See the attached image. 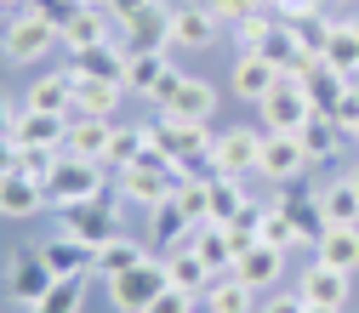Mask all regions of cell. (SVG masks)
<instances>
[{
    "instance_id": "cell-33",
    "label": "cell",
    "mask_w": 359,
    "mask_h": 313,
    "mask_svg": "<svg viewBox=\"0 0 359 313\" xmlns=\"http://www.w3.org/2000/svg\"><path fill=\"white\" fill-rule=\"evenodd\" d=\"M137 262H149V251H143L137 239H126V234H114L109 245H97V274H103V279L126 274V267H137Z\"/></svg>"
},
{
    "instance_id": "cell-40",
    "label": "cell",
    "mask_w": 359,
    "mask_h": 313,
    "mask_svg": "<svg viewBox=\"0 0 359 313\" xmlns=\"http://www.w3.org/2000/svg\"><path fill=\"white\" fill-rule=\"evenodd\" d=\"M331 120H337V125L348 131V137L359 131V80H348V85H342V97L331 103Z\"/></svg>"
},
{
    "instance_id": "cell-16",
    "label": "cell",
    "mask_w": 359,
    "mask_h": 313,
    "mask_svg": "<svg viewBox=\"0 0 359 313\" xmlns=\"http://www.w3.org/2000/svg\"><path fill=\"white\" fill-rule=\"evenodd\" d=\"M160 114H171V120H211L217 114V92H211V80H200V74H183L177 80V92L160 103Z\"/></svg>"
},
{
    "instance_id": "cell-25",
    "label": "cell",
    "mask_w": 359,
    "mask_h": 313,
    "mask_svg": "<svg viewBox=\"0 0 359 313\" xmlns=\"http://www.w3.org/2000/svg\"><path fill=\"white\" fill-rule=\"evenodd\" d=\"M40 205H46V188H40L29 171L0 176V216H34Z\"/></svg>"
},
{
    "instance_id": "cell-4",
    "label": "cell",
    "mask_w": 359,
    "mask_h": 313,
    "mask_svg": "<svg viewBox=\"0 0 359 313\" xmlns=\"http://www.w3.org/2000/svg\"><path fill=\"white\" fill-rule=\"evenodd\" d=\"M211 165L217 176H262V131L251 125H229V131H217L211 137Z\"/></svg>"
},
{
    "instance_id": "cell-42",
    "label": "cell",
    "mask_w": 359,
    "mask_h": 313,
    "mask_svg": "<svg viewBox=\"0 0 359 313\" xmlns=\"http://www.w3.org/2000/svg\"><path fill=\"white\" fill-rule=\"evenodd\" d=\"M205 6H211V18H217V23H240V18L262 12L268 0H205Z\"/></svg>"
},
{
    "instance_id": "cell-29",
    "label": "cell",
    "mask_w": 359,
    "mask_h": 313,
    "mask_svg": "<svg viewBox=\"0 0 359 313\" xmlns=\"http://www.w3.org/2000/svg\"><path fill=\"white\" fill-rule=\"evenodd\" d=\"M320 211H325L331 228H359V188L348 183V176L342 183H325L320 188Z\"/></svg>"
},
{
    "instance_id": "cell-13",
    "label": "cell",
    "mask_w": 359,
    "mask_h": 313,
    "mask_svg": "<svg viewBox=\"0 0 359 313\" xmlns=\"http://www.w3.org/2000/svg\"><path fill=\"white\" fill-rule=\"evenodd\" d=\"M217 18L205 0H183V6H171V46H183V52H205L211 40H217Z\"/></svg>"
},
{
    "instance_id": "cell-21",
    "label": "cell",
    "mask_w": 359,
    "mask_h": 313,
    "mask_svg": "<svg viewBox=\"0 0 359 313\" xmlns=\"http://www.w3.org/2000/svg\"><path fill=\"white\" fill-rule=\"evenodd\" d=\"M103 40H114V18H109V6H80V12L63 23V46H69V52L103 46Z\"/></svg>"
},
{
    "instance_id": "cell-11",
    "label": "cell",
    "mask_w": 359,
    "mask_h": 313,
    "mask_svg": "<svg viewBox=\"0 0 359 313\" xmlns=\"http://www.w3.org/2000/svg\"><path fill=\"white\" fill-rule=\"evenodd\" d=\"M120 46L126 52H165L171 46V6H165V0H154L149 12L120 23Z\"/></svg>"
},
{
    "instance_id": "cell-28",
    "label": "cell",
    "mask_w": 359,
    "mask_h": 313,
    "mask_svg": "<svg viewBox=\"0 0 359 313\" xmlns=\"http://www.w3.org/2000/svg\"><path fill=\"white\" fill-rule=\"evenodd\" d=\"M189 245H194V256L211 267V274H229L234 267V245H229V228H222V222H200Z\"/></svg>"
},
{
    "instance_id": "cell-31",
    "label": "cell",
    "mask_w": 359,
    "mask_h": 313,
    "mask_svg": "<svg viewBox=\"0 0 359 313\" xmlns=\"http://www.w3.org/2000/svg\"><path fill=\"white\" fill-rule=\"evenodd\" d=\"M23 109H40V114H74V92H69V74H46L29 85Z\"/></svg>"
},
{
    "instance_id": "cell-55",
    "label": "cell",
    "mask_w": 359,
    "mask_h": 313,
    "mask_svg": "<svg viewBox=\"0 0 359 313\" xmlns=\"http://www.w3.org/2000/svg\"><path fill=\"white\" fill-rule=\"evenodd\" d=\"M353 34H359V18H353Z\"/></svg>"
},
{
    "instance_id": "cell-19",
    "label": "cell",
    "mask_w": 359,
    "mask_h": 313,
    "mask_svg": "<svg viewBox=\"0 0 359 313\" xmlns=\"http://www.w3.org/2000/svg\"><path fill=\"white\" fill-rule=\"evenodd\" d=\"M234 274H240L251 291H268V285H274V279L285 274V251H280V245H262V239H257L251 251H240V256H234Z\"/></svg>"
},
{
    "instance_id": "cell-17",
    "label": "cell",
    "mask_w": 359,
    "mask_h": 313,
    "mask_svg": "<svg viewBox=\"0 0 359 313\" xmlns=\"http://www.w3.org/2000/svg\"><path fill=\"white\" fill-rule=\"evenodd\" d=\"M297 296H302L308 307H337V313H342V302H348V274H337V267H325V262H313V267H302V274H297Z\"/></svg>"
},
{
    "instance_id": "cell-43",
    "label": "cell",
    "mask_w": 359,
    "mask_h": 313,
    "mask_svg": "<svg viewBox=\"0 0 359 313\" xmlns=\"http://www.w3.org/2000/svg\"><path fill=\"white\" fill-rule=\"evenodd\" d=\"M149 313H194V296H189V291H177V285H165V291L149 302Z\"/></svg>"
},
{
    "instance_id": "cell-41",
    "label": "cell",
    "mask_w": 359,
    "mask_h": 313,
    "mask_svg": "<svg viewBox=\"0 0 359 313\" xmlns=\"http://www.w3.org/2000/svg\"><path fill=\"white\" fill-rule=\"evenodd\" d=\"M57 160H63V148H23V154H18V171H29L34 183H46Z\"/></svg>"
},
{
    "instance_id": "cell-58",
    "label": "cell",
    "mask_w": 359,
    "mask_h": 313,
    "mask_svg": "<svg viewBox=\"0 0 359 313\" xmlns=\"http://www.w3.org/2000/svg\"><path fill=\"white\" fill-rule=\"evenodd\" d=\"M342 6H353V0H342Z\"/></svg>"
},
{
    "instance_id": "cell-50",
    "label": "cell",
    "mask_w": 359,
    "mask_h": 313,
    "mask_svg": "<svg viewBox=\"0 0 359 313\" xmlns=\"http://www.w3.org/2000/svg\"><path fill=\"white\" fill-rule=\"evenodd\" d=\"M29 6V0H0V12H23Z\"/></svg>"
},
{
    "instance_id": "cell-38",
    "label": "cell",
    "mask_w": 359,
    "mask_h": 313,
    "mask_svg": "<svg viewBox=\"0 0 359 313\" xmlns=\"http://www.w3.org/2000/svg\"><path fill=\"white\" fill-rule=\"evenodd\" d=\"M257 239H262V245H280V251L302 245V234H297V222H291L285 211H274V205H262V228H257Z\"/></svg>"
},
{
    "instance_id": "cell-37",
    "label": "cell",
    "mask_w": 359,
    "mask_h": 313,
    "mask_svg": "<svg viewBox=\"0 0 359 313\" xmlns=\"http://www.w3.org/2000/svg\"><path fill=\"white\" fill-rule=\"evenodd\" d=\"M274 23H280V18H274V6H262V12L240 18V23H234V46H240V52H262V40L274 34Z\"/></svg>"
},
{
    "instance_id": "cell-2",
    "label": "cell",
    "mask_w": 359,
    "mask_h": 313,
    "mask_svg": "<svg viewBox=\"0 0 359 313\" xmlns=\"http://www.w3.org/2000/svg\"><path fill=\"white\" fill-rule=\"evenodd\" d=\"M40 188H46V205H57V211H63V205H80V200H97V194H103V165L63 154Z\"/></svg>"
},
{
    "instance_id": "cell-15",
    "label": "cell",
    "mask_w": 359,
    "mask_h": 313,
    "mask_svg": "<svg viewBox=\"0 0 359 313\" xmlns=\"http://www.w3.org/2000/svg\"><path fill=\"white\" fill-rule=\"evenodd\" d=\"M69 92H74V114H92V120H114L126 85L120 80H92V74H69Z\"/></svg>"
},
{
    "instance_id": "cell-34",
    "label": "cell",
    "mask_w": 359,
    "mask_h": 313,
    "mask_svg": "<svg viewBox=\"0 0 359 313\" xmlns=\"http://www.w3.org/2000/svg\"><path fill=\"white\" fill-rule=\"evenodd\" d=\"M342 85H348V80H342V74H337L325 57H320V63H313V69L302 74V92L313 97V109H325V114H331V103L342 97Z\"/></svg>"
},
{
    "instance_id": "cell-30",
    "label": "cell",
    "mask_w": 359,
    "mask_h": 313,
    "mask_svg": "<svg viewBox=\"0 0 359 313\" xmlns=\"http://www.w3.org/2000/svg\"><path fill=\"white\" fill-rule=\"evenodd\" d=\"M342 80H353L359 74V34H353V18L348 23H331V40H325V52H320Z\"/></svg>"
},
{
    "instance_id": "cell-1",
    "label": "cell",
    "mask_w": 359,
    "mask_h": 313,
    "mask_svg": "<svg viewBox=\"0 0 359 313\" xmlns=\"http://www.w3.org/2000/svg\"><path fill=\"white\" fill-rule=\"evenodd\" d=\"M52 46H63V34H57V23H46L34 6H23V12H12L6 18V29H0V57L6 63H40Z\"/></svg>"
},
{
    "instance_id": "cell-57",
    "label": "cell",
    "mask_w": 359,
    "mask_h": 313,
    "mask_svg": "<svg viewBox=\"0 0 359 313\" xmlns=\"http://www.w3.org/2000/svg\"><path fill=\"white\" fill-rule=\"evenodd\" d=\"M74 6H86V0H74Z\"/></svg>"
},
{
    "instance_id": "cell-20",
    "label": "cell",
    "mask_w": 359,
    "mask_h": 313,
    "mask_svg": "<svg viewBox=\"0 0 359 313\" xmlns=\"http://www.w3.org/2000/svg\"><path fill=\"white\" fill-rule=\"evenodd\" d=\"M126 46L103 40V46H86V52H69V69L63 74H92V80H126Z\"/></svg>"
},
{
    "instance_id": "cell-36",
    "label": "cell",
    "mask_w": 359,
    "mask_h": 313,
    "mask_svg": "<svg viewBox=\"0 0 359 313\" xmlns=\"http://www.w3.org/2000/svg\"><path fill=\"white\" fill-rule=\"evenodd\" d=\"M149 154V131L143 125H114V143H109V165L126 171V165H137Z\"/></svg>"
},
{
    "instance_id": "cell-7",
    "label": "cell",
    "mask_w": 359,
    "mask_h": 313,
    "mask_svg": "<svg viewBox=\"0 0 359 313\" xmlns=\"http://www.w3.org/2000/svg\"><path fill=\"white\" fill-rule=\"evenodd\" d=\"M177 80H183V74L165 63V52H131V57H126V80H120V85H126V92H137V97H149V103L160 109V103L177 92Z\"/></svg>"
},
{
    "instance_id": "cell-12",
    "label": "cell",
    "mask_w": 359,
    "mask_h": 313,
    "mask_svg": "<svg viewBox=\"0 0 359 313\" xmlns=\"http://www.w3.org/2000/svg\"><path fill=\"white\" fill-rule=\"evenodd\" d=\"M274 211H285L291 222H297V234H302V245H313L331 222H325V211H320V194L313 188H302V183H280V194H274Z\"/></svg>"
},
{
    "instance_id": "cell-27",
    "label": "cell",
    "mask_w": 359,
    "mask_h": 313,
    "mask_svg": "<svg viewBox=\"0 0 359 313\" xmlns=\"http://www.w3.org/2000/svg\"><path fill=\"white\" fill-rule=\"evenodd\" d=\"M40 256L52 262V274H97V251L80 245V239H69V234L46 239V245H40Z\"/></svg>"
},
{
    "instance_id": "cell-8",
    "label": "cell",
    "mask_w": 359,
    "mask_h": 313,
    "mask_svg": "<svg viewBox=\"0 0 359 313\" xmlns=\"http://www.w3.org/2000/svg\"><path fill=\"white\" fill-rule=\"evenodd\" d=\"M257 114H262V131H302V125H308V114H313V97L302 92V80H291V74H285L274 92L257 103Z\"/></svg>"
},
{
    "instance_id": "cell-3",
    "label": "cell",
    "mask_w": 359,
    "mask_h": 313,
    "mask_svg": "<svg viewBox=\"0 0 359 313\" xmlns=\"http://www.w3.org/2000/svg\"><path fill=\"white\" fill-rule=\"evenodd\" d=\"M57 222H63V234L69 239H80V245H109L114 234H120V205L109 200V194H97V200H80V205H63L57 211Z\"/></svg>"
},
{
    "instance_id": "cell-39",
    "label": "cell",
    "mask_w": 359,
    "mask_h": 313,
    "mask_svg": "<svg viewBox=\"0 0 359 313\" xmlns=\"http://www.w3.org/2000/svg\"><path fill=\"white\" fill-rule=\"evenodd\" d=\"M291 29H297V40H302V52H313V57H320V52H325V40H331V18H325V12L297 18Z\"/></svg>"
},
{
    "instance_id": "cell-54",
    "label": "cell",
    "mask_w": 359,
    "mask_h": 313,
    "mask_svg": "<svg viewBox=\"0 0 359 313\" xmlns=\"http://www.w3.org/2000/svg\"><path fill=\"white\" fill-rule=\"evenodd\" d=\"M353 148H359V131H353Z\"/></svg>"
},
{
    "instance_id": "cell-48",
    "label": "cell",
    "mask_w": 359,
    "mask_h": 313,
    "mask_svg": "<svg viewBox=\"0 0 359 313\" xmlns=\"http://www.w3.org/2000/svg\"><path fill=\"white\" fill-rule=\"evenodd\" d=\"M18 154H23L18 137H0V176H12V171H18Z\"/></svg>"
},
{
    "instance_id": "cell-56",
    "label": "cell",
    "mask_w": 359,
    "mask_h": 313,
    "mask_svg": "<svg viewBox=\"0 0 359 313\" xmlns=\"http://www.w3.org/2000/svg\"><path fill=\"white\" fill-rule=\"evenodd\" d=\"M268 6H280V0H268Z\"/></svg>"
},
{
    "instance_id": "cell-52",
    "label": "cell",
    "mask_w": 359,
    "mask_h": 313,
    "mask_svg": "<svg viewBox=\"0 0 359 313\" xmlns=\"http://www.w3.org/2000/svg\"><path fill=\"white\" fill-rule=\"evenodd\" d=\"M308 313H337V307H308Z\"/></svg>"
},
{
    "instance_id": "cell-53",
    "label": "cell",
    "mask_w": 359,
    "mask_h": 313,
    "mask_svg": "<svg viewBox=\"0 0 359 313\" xmlns=\"http://www.w3.org/2000/svg\"><path fill=\"white\" fill-rule=\"evenodd\" d=\"M86 6H109V0H86Z\"/></svg>"
},
{
    "instance_id": "cell-35",
    "label": "cell",
    "mask_w": 359,
    "mask_h": 313,
    "mask_svg": "<svg viewBox=\"0 0 359 313\" xmlns=\"http://www.w3.org/2000/svg\"><path fill=\"white\" fill-rule=\"evenodd\" d=\"M205 200H211V222H234L240 205H245V188H240V176H211Z\"/></svg>"
},
{
    "instance_id": "cell-44",
    "label": "cell",
    "mask_w": 359,
    "mask_h": 313,
    "mask_svg": "<svg viewBox=\"0 0 359 313\" xmlns=\"http://www.w3.org/2000/svg\"><path fill=\"white\" fill-rule=\"evenodd\" d=\"M29 6H34L40 18H46V23H57V34H63V23H69V18L80 12V6H74V0H29Z\"/></svg>"
},
{
    "instance_id": "cell-23",
    "label": "cell",
    "mask_w": 359,
    "mask_h": 313,
    "mask_svg": "<svg viewBox=\"0 0 359 313\" xmlns=\"http://www.w3.org/2000/svg\"><path fill=\"white\" fill-rule=\"evenodd\" d=\"M313 262L337 267V274H359V228H325L313 239Z\"/></svg>"
},
{
    "instance_id": "cell-45",
    "label": "cell",
    "mask_w": 359,
    "mask_h": 313,
    "mask_svg": "<svg viewBox=\"0 0 359 313\" xmlns=\"http://www.w3.org/2000/svg\"><path fill=\"white\" fill-rule=\"evenodd\" d=\"M313 12H325V0H280L274 6L280 23H297V18H313Z\"/></svg>"
},
{
    "instance_id": "cell-9",
    "label": "cell",
    "mask_w": 359,
    "mask_h": 313,
    "mask_svg": "<svg viewBox=\"0 0 359 313\" xmlns=\"http://www.w3.org/2000/svg\"><path fill=\"white\" fill-rule=\"evenodd\" d=\"M308 148L297 131H262V176L268 183H302V171H308Z\"/></svg>"
},
{
    "instance_id": "cell-18",
    "label": "cell",
    "mask_w": 359,
    "mask_h": 313,
    "mask_svg": "<svg viewBox=\"0 0 359 313\" xmlns=\"http://www.w3.org/2000/svg\"><path fill=\"white\" fill-rule=\"evenodd\" d=\"M18 148H63L69 137V114H40V109H18V125H12Z\"/></svg>"
},
{
    "instance_id": "cell-49",
    "label": "cell",
    "mask_w": 359,
    "mask_h": 313,
    "mask_svg": "<svg viewBox=\"0 0 359 313\" xmlns=\"http://www.w3.org/2000/svg\"><path fill=\"white\" fill-rule=\"evenodd\" d=\"M12 125H18V109L6 103V92H0V137H12Z\"/></svg>"
},
{
    "instance_id": "cell-14",
    "label": "cell",
    "mask_w": 359,
    "mask_h": 313,
    "mask_svg": "<svg viewBox=\"0 0 359 313\" xmlns=\"http://www.w3.org/2000/svg\"><path fill=\"white\" fill-rule=\"evenodd\" d=\"M109 143H114V120H92V114H69V137H63V154L109 165Z\"/></svg>"
},
{
    "instance_id": "cell-32",
    "label": "cell",
    "mask_w": 359,
    "mask_h": 313,
    "mask_svg": "<svg viewBox=\"0 0 359 313\" xmlns=\"http://www.w3.org/2000/svg\"><path fill=\"white\" fill-rule=\"evenodd\" d=\"M205 302L217 307V313H251V285L234 274H211V285H205Z\"/></svg>"
},
{
    "instance_id": "cell-6",
    "label": "cell",
    "mask_w": 359,
    "mask_h": 313,
    "mask_svg": "<svg viewBox=\"0 0 359 313\" xmlns=\"http://www.w3.org/2000/svg\"><path fill=\"white\" fill-rule=\"evenodd\" d=\"M143 131H149V148H160L171 165L211 154V137H205V125H200V120H171V114H160V120H149Z\"/></svg>"
},
{
    "instance_id": "cell-46",
    "label": "cell",
    "mask_w": 359,
    "mask_h": 313,
    "mask_svg": "<svg viewBox=\"0 0 359 313\" xmlns=\"http://www.w3.org/2000/svg\"><path fill=\"white\" fill-rule=\"evenodd\" d=\"M262 313H308V302H302L297 291H280V296H268V302H262Z\"/></svg>"
},
{
    "instance_id": "cell-24",
    "label": "cell",
    "mask_w": 359,
    "mask_h": 313,
    "mask_svg": "<svg viewBox=\"0 0 359 313\" xmlns=\"http://www.w3.org/2000/svg\"><path fill=\"white\" fill-rule=\"evenodd\" d=\"M297 137H302L308 160H331V154H342V143H353V137H348V131H342L325 109H313V114H308V125L297 131Z\"/></svg>"
},
{
    "instance_id": "cell-26",
    "label": "cell",
    "mask_w": 359,
    "mask_h": 313,
    "mask_svg": "<svg viewBox=\"0 0 359 313\" xmlns=\"http://www.w3.org/2000/svg\"><path fill=\"white\" fill-rule=\"evenodd\" d=\"M160 262H165V274H171V285H177V291L205 296V285H211V267L194 256V245H177V251H165Z\"/></svg>"
},
{
    "instance_id": "cell-10",
    "label": "cell",
    "mask_w": 359,
    "mask_h": 313,
    "mask_svg": "<svg viewBox=\"0 0 359 313\" xmlns=\"http://www.w3.org/2000/svg\"><path fill=\"white\" fill-rule=\"evenodd\" d=\"M57 279H63V274H52V262L40 256V251H29V256L18 251V256H12V279H6V291H12L18 307H40V302L52 296Z\"/></svg>"
},
{
    "instance_id": "cell-51",
    "label": "cell",
    "mask_w": 359,
    "mask_h": 313,
    "mask_svg": "<svg viewBox=\"0 0 359 313\" xmlns=\"http://www.w3.org/2000/svg\"><path fill=\"white\" fill-rule=\"evenodd\" d=\"M348 183H353V188H359V165H353V171H348Z\"/></svg>"
},
{
    "instance_id": "cell-47",
    "label": "cell",
    "mask_w": 359,
    "mask_h": 313,
    "mask_svg": "<svg viewBox=\"0 0 359 313\" xmlns=\"http://www.w3.org/2000/svg\"><path fill=\"white\" fill-rule=\"evenodd\" d=\"M154 0H109V18L114 23H126V18H137V12H149Z\"/></svg>"
},
{
    "instance_id": "cell-5",
    "label": "cell",
    "mask_w": 359,
    "mask_h": 313,
    "mask_svg": "<svg viewBox=\"0 0 359 313\" xmlns=\"http://www.w3.org/2000/svg\"><path fill=\"white\" fill-rule=\"evenodd\" d=\"M171 285V274H165V262H137V267H126V274H114L109 279V302L120 307V313H149V302L160 296Z\"/></svg>"
},
{
    "instance_id": "cell-22",
    "label": "cell",
    "mask_w": 359,
    "mask_h": 313,
    "mask_svg": "<svg viewBox=\"0 0 359 313\" xmlns=\"http://www.w3.org/2000/svg\"><path fill=\"white\" fill-rule=\"evenodd\" d=\"M280 80H285V74L268 63V57H257V52H240V57H234V92H240L245 103H262Z\"/></svg>"
}]
</instances>
